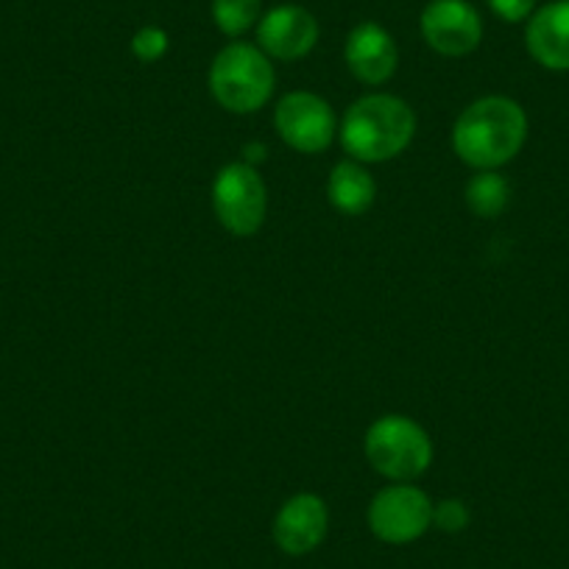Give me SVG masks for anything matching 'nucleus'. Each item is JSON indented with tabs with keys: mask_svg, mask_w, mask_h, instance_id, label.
Wrapping results in <instances>:
<instances>
[{
	"mask_svg": "<svg viewBox=\"0 0 569 569\" xmlns=\"http://www.w3.org/2000/svg\"><path fill=\"white\" fill-rule=\"evenodd\" d=\"M212 207L223 227L232 234L249 238L266 221V184L254 166L246 162H232L223 168L212 182Z\"/></svg>",
	"mask_w": 569,
	"mask_h": 569,
	"instance_id": "nucleus-5",
	"label": "nucleus"
},
{
	"mask_svg": "<svg viewBox=\"0 0 569 569\" xmlns=\"http://www.w3.org/2000/svg\"><path fill=\"white\" fill-rule=\"evenodd\" d=\"M508 188L506 179L495 171H483L478 177H472V182L467 184V204L475 216L480 218H497L508 207Z\"/></svg>",
	"mask_w": 569,
	"mask_h": 569,
	"instance_id": "nucleus-14",
	"label": "nucleus"
},
{
	"mask_svg": "<svg viewBox=\"0 0 569 569\" xmlns=\"http://www.w3.org/2000/svg\"><path fill=\"white\" fill-rule=\"evenodd\" d=\"M330 513L321 497L297 495L279 508L273 519V539L288 556H308L325 541Z\"/></svg>",
	"mask_w": 569,
	"mask_h": 569,
	"instance_id": "nucleus-10",
	"label": "nucleus"
},
{
	"mask_svg": "<svg viewBox=\"0 0 569 569\" xmlns=\"http://www.w3.org/2000/svg\"><path fill=\"white\" fill-rule=\"evenodd\" d=\"M366 458L382 478L408 483L427 472L433 461V445L408 416H382L366 433Z\"/></svg>",
	"mask_w": 569,
	"mask_h": 569,
	"instance_id": "nucleus-4",
	"label": "nucleus"
},
{
	"mask_svg": "<svg viewBox=\"0 0 569 569\" xmlns=\"http://www.w3.org/2000/svg\"><path fill=\"white\" fill-rule=\"evenodd\" d=\"M375 179L358 162H338L336 171L330 173V182H327V196H330L332 207L343 216H363L375 204Z\"/></svg>",
	"mask_w": 569,
	"mask_h": 569,
	"instance_id": "nucleus-13",
	"label": "nucleus"
},
{
	"mask_svg": "<svg viewBox=\"0 0 569 569\" xmlns=\"http://www.w3.org/2000/svg\"><path fill=\"white\" fill-rule=\"evenodd\" d=\"M416 131V118L402 98L366 96L349 107L341 142L352 160L386 162L402 154Z\"/></svg>",
	"mask_w": 569,
	"mask_h": 569,
	"instance_id": "nucleus-2",
	"label": "nucleus"
},
{
	"mask_svg": "<svg viewBox=\"0 0 569 569\" xmlns=\"http://www.w3.org/2000/svg\"><path fill=\"white\" fill-rule=\"evenodd\" d=\"M262 0H212V20L227 37H240L260 23Z\"/></svg>",
	"mask_w": 569,
	"mask_h": 569,
	"instance_id": "nucleus-15",
	"label": "nucleus"
},
{
	"mask_svg": "<svg viewBox=\"0 0 569 569\" xmlns=\"http://www.w3.org/2000/svg\"><path fill=\"white\" fill-rule=\"evenodd\" d=\"M419 26L427 46L441 57H467L483 40V20L469 0H430Z\"/></svg>",
	"mask_w": 569,
	"mask_h": 569,
	"instance_id": "nucleus-8",
	"label": "nucleus"
},
{
	"mask_svg": "<svg viewBox=\"0 0 569 569\" xmlns=\"http://www.w3.org/2000/svg\"><path fill=\"white\" fill-rule=\"evenodd\" d=\"M257 42L266 57L297 62L308 57L319 42V23L308 9L297 3H284L266 12L257 23Z\"/></svg>",
	"mask_w": 569,
	"mask_h": 569,
	"instance_id": "nucleus-9",
	"label": "nucleus"
},
{
	"mask_svg": "<svg viewBox=\"0 0 569 569\" xmlns=\"http://www.w3.org/2000/svg\"><path fill=\"white\" fill-rule=\"evenodd\" d=\"M433 525V502L416 486H388L371 500L369 528L388 545H408Z\"/></svg>",
	"mask_w": 569,
	"mask_h": 569,
	"instance_id": "nucleus-6",
	"label": "nucleus"
},
{
	"mask_svg": "<svg viewBox=\"0 0 569 569\" xmlns=\"http://www.w3.org/2000/svg\"><path fill=\"white\" fill-rule=\"evenodd\" d=\"M168 51V34L160 26H146L134 34L131 40V53H134L140 62H157V59L166 57Z\"/></svg>",
	"mask_w": 569,
	"mask_h": 569,
	"instance_id": "nucleus-16",
	"label": "nucleus"
},
{
	"mask_svg": "<svg viewBox=\"0 0 569 569\" xmlns=\"http://www.w3.org/2000/svg\"><path fill=\"white\" fill-rule=\"evenodd\" d=\"M210 92L227 112H257L273 92V68L260 48L232 42L210 68Z\"/></svg>",
	"mask_w": 569,
	"mask_h": 569,
	"instance_id": "nucleus-3",
	"label": "nucleus"
},
{
	"mask_svg": "<svg viewBox=\"0 0 569 569\" xmlns=\"http://www.w3.org/2000/svg\"><path fill=\"white\" fill-rule=\"evenodd\" d=\"M528 137V118L511 98L489 96L463 109L452 129V149L467 166L495 171L506 166Z\"/></svg>",
	"mask_w": 569,
	"mask_h": 569,
	"instance_id": "nucleus-1",
	"label": "nucleus"
},
{
	"mask_svg": "<svg viewBox=\"0 0 569 569\" xmlns=\"http://www.w3.org/2000/svg\"><path fill=\"white\" fill-rule=\"evenodd\" d=\"M528 51L541 68L569 70V0H552L530 18Z\"/></svg>",
	"mask_w": 569,
	"mask_h": 569,
	"instance_id": "nucleus-12",
	"label": "nucleus"
},
{
	"mask_svg": "<svg viewBox=\"0 0 569 569\" xmlns=\"http://www.w3.org/2000/svg\"><path fill=\"white\" fill-rule=\"evenodd\" d=\"M433 522L439 525L447 533H458V530L467 528L469 511L463 502L458 500H445L439 508H433Z\"/></svg>",
	"mask_w": 569,
	"mask_h": 569,
	"instance_id": "nucleus-17",
	"label": "nucleus"
},
{
	"mask_svg": "<svg viewBox=\"0 0 569 569\" xmlns=\"http://www.w3.org/2000/svg\"><path fill=\"white\" fill-rule=\"evenodd\" d=\"M489 9L506 23H522L536 9V0H489Z\"/></svg>",
	"mask_w": 569,
	"mask_h": 569,
	"instance_id": "nucleus-18",
	"label": "nucleus"
},
{
	"mask_svg": "<svg viewBox=\"0 0 569 569\" xmlns=\"http://www.w3.org/2000/svg\"><path fill=\"white\" fill-rule=\"evenodd\" d=\"M349 73L363 84H386L399 64V51L393 37L380 23L355 26L343 46Z\"/></svg>",
	"mask_w": 569,
	"mask_h": 569,
	"instance_id": "nucleus-11",
	"label": "nucleus"
},
{
	"mask_svg": "<svg viewBox=\"0 0 569 569\" xmlns=\"http://www.w3.org/2000/svg\"><path fill=\"white\" fill-rule=\"evenodd\" d=\"M279 137L302 154H321L336 137V114L325 98L313 92H291L273 114Z\"/></svg>",
	"mask_w": 569,
	"mask_h": 569,
	"instance_id": "nucleus-7",
	"label": "nucleus"
}]
</instances>
